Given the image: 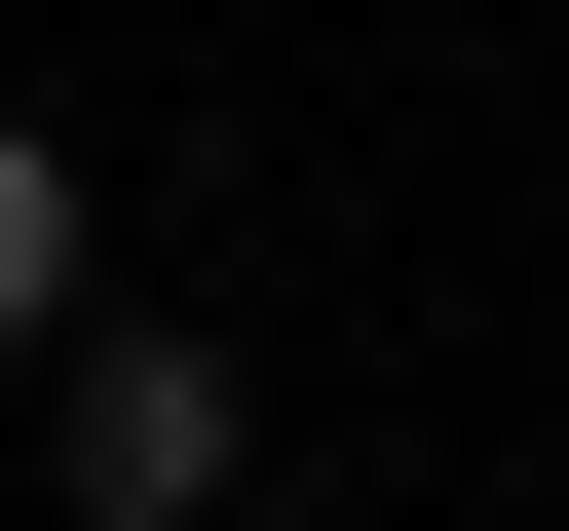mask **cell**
Masks as SVG:
<instances>
[{"label": "cell", "instance_id": "6da1fadb", "mask_svg": "<svg viewBox=\"0 0 569 531\" xmlns=\"http://www.w3.org/2000/svg\"><path fill=\"white\" fill-rule=\"evenodd\" d=\"M228 493H266V380L77 304V342H39V531H228Z\"/></svg>", "mask_w": 569, "mask_h": 531}, {"label": "cell", "instance_id": "7a4b0ae2", "mask_svg": "<svg viewBox=\"0 0 569 531\" xmlns=\"http://www.w3.org/2000/svg\"><path fill=\"white\" fill-rule=\"evenodd\" d=\"M39 342H77V152L0 114V380H39Z\"/></svg>", "mask_w": 569, "mask_h": 531}]
</instances>
